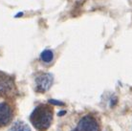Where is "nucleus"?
Masks as SVG:
<instances>
[{
	"label": "nucleus",
	"instance_id": "3",
	"mask_svg": "<svg viewBox=\"0 0 132 131\" xmlns=\"http://www.w3.org/2000/svg\"><path fill=\"white\" fill-rule=\"evenodd\" d=\"M76 131H100V125L96 118L86 115L79 121Z\"/></svg>",
	"mask_w": 132,
	"mask_h": 131
},
{
	"label": "nucleus",
	"instance_id": "6",
	"mask_svg": "<svg viewBox=\"0 0 132 131\" xmlns=\"http://www.w3.org/2000/svg\"><path fill=\"white\" fill-rule=\"evenodd\" d=\"M9 131H31V129L23 121H15Z\"/></svg>",
	"mask_w": 132,
	"mask_h": 131
},
{
	"label": "nucleus",
	"instance_id": "1",
	"mask_svg": "<svg viewBox=\"0 0 132 131\" xmlns=\"http://www.w3.org/2000/svg\"><path fill=\"white\" fill-rule=\"evenodd\" d=\"M30 121L34 127L38 131H46L53 121V110L45 104L38 105L32 112Z\"/></svg>",
	"mask_w": 132,
	"mask_h": 131
},
{
	"label": "nucleus",
	"instance_id": "2",
	"mask_svg": "<svg viewBox=\"0 0 132 131\" xmlns=\"http://www.w3.org/2000/svg\"><path fill=\"white\" fill-rule=\"evenodd\" d=\"M16 93L15 84L11 76L0 71V96L11 97Z\"/></svg>",
	"mask_w": 132,
	"mask_h": 131
},
{
	"label": "nucleus",
	"instance_id": "9",
	"mask_svg": "<svg viewBox=\"0 0 132 131\" xmlns=\"http://www.w3.org/2000/svg\"><path fill=\"white\" fill-rule=\"evenodd\" d=\"M64 114H66V111H60V112H59V113H57V115H59V116H62V115H64Z\"/></svg>",
	"mask_w": 132,
	"mask_h": 131
},
{
	"label": "nucleus",
	"instance_id": "7",
	"mask_svg": "<svg viewBox=\"0 0 132 131\" xmlns=\"http://www.w3.org/2000/svg\"><path fill=\"white\" fill-rule=\"evenodd\" d=\"M40 59L42 61L44 62H51L54 59V53L51 51V50H45V51H43L41 53V55H40Z\"/></svg>",
	"mask_w": 132,
	"mask_h": 131
},
{
	"label": "nucleus",
	"instance_id": "4",
	"mask_svg": "<svg viewBox=\"0 0 132 131\" xmlns=\"http://www.w3.org/2000/svg\"><path fill=\"white\" fill-rule=\"evenodd\" d=\"M53 84V76L49 73H41L36 79V90L39 93L48 91Z\"/></svg>",
	"mask_w": 132,
	"mask_h": 131
},
{
	"label": "nucleus",
	"instance_id": "8",
	"mask_svg": "<svg viewBox=\"0 0 132 131\" xmlns=\"http://www.w3.org/2000/svg\"><path fill=\"white\" fill-rule=\"evenodd\" d=\"M49 102L54 105H59V106H64V105H65L64 102H60V101H56V100H49Z\"/></svg>",
	"mask_w": 132,
	"mask_h": 131
},
{
	"label": "nucleus",
	"instance_id": "5",
	"mask_svg": "<svg viewBox=\"0 0 132 131\" xmlns=\"http://www.w3.org/2000/svg\"><path fill=\"white\" fill-rule=\"evenodd\" d=\"M13 118V111L7 102L0 103V127L7 125Z\"/></svg>",
	"mask_w": 132,
	"mask_h": 131
}]
</instances>
